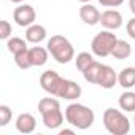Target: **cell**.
Here are the masks:
<instances>
[{
  "label": "cell",
  "mask_w": 135,
  "mask_h": 135,
  "mask_svg": "<svg viewBox=\"0 0 135 135\" xmlns=\"http://www.w3.org/2000/svg\"><path fill=\"white\" fill-rule=\"evenodd\" d=\"M38 111L43 118V124L46 129L56 130L64 122V113L60 110V103L54 97H43L38 102Z\"/></svg>",
  "instance_id": "cell-1"
},
{
  "label": "cell",
  "mask_w": 135,
  "mask_h": 135,
  "mask_svg": "<svg viewBox=\"0 0 135 135\" xmlns=\"http://www.w3.org/2000/svg\"><path fill=\"white\" fill-rule=\"evenodd\" d=\"M65 121L70 126L80 129V130H86L89 129L94 121H95V114L92 111V108L83 105V103H70L65 108Z\"/></svg>",
  "instance_id": "cell-2"
},
{
  "label": "cell",
  "mask_w": 135,
  "mask_h": 135,
  "mask_svg": "<svg viewBox=\"0 0 135 135\" xmlns=\"http://www.w3.org/2000/svg\"><path fill=\"white\" fill-rule=\"evenodd\" d=\"M46 46H48L49 54L59 64H69L75 57L73 45L69 41V38H65L64 35H52L48 40V45Z\"/></svg>",
  "instance_id": "cell-3"
},
{
  "label": "cell",
  "mask_w": 135,
  "mask_h": 135,
  "mask_svg": "<svg viewBox=\"0 0 135 135\" xmlns=\"http://www.w3.org/2000/svg\"><path fill=\"white\" fill-rule=\"evenodd\" d=\"M103 126L105 129L113 135H126L130 130V121L129 118L114 108H107L103 113Z\"/></svg>",
  "instance_id": "cell-4"
},
{
  "label": "cell",
  "mask_w": 135,
  "mask_h": 135,
  "mask_svg": "<svg viewBox=\"0 0 135 135\" xmlns=\"http://www.w3.org/2000/svg\"><path fill=\"white\" fill-rule=\"evenodd\" d=\"M118 38L116 35L111 32V30H102L99 32L92 41H91V49H92V54H95L97 57H107V56H111V51L116 45Z\"/></svg>",
  "instance_id": "cell-5"
},
{
  "label": "cell",
  "mask_w": 135,
  "mask_h": 135,
  "mask_svg": "<svg viewBox=\"0 0 135 135\" xmlns=\"http://www.w3.org/2000/svg\"><path fill=\"white\" fill-rule=\"evenodd\" d=\"M64 81H65V78H62L54 70H46L40 76V86H41V89L45 92L54 95V97H59V94L62 91V86H64Z\"/></svg>",
  "instance_id": "cell-6"
},
{
  "label": "cell",
  "mask_w": 135,
  "mask_h": 135,
  "mask_svg": "<svg viewBox=\"0 0 135 135\" xmlns=\"http://www.w3.org/2000/svg\"><path fill=\"white\" fill-rule=\"evenodd\" d=\"M13 19H15V22H16L19 27H29V26L35 24V19H37L35 8H33L32 5H24V3H21L18 8H15V11H13Z\"/></svg>",
  "instance_id": "cell-7"
},
{
  "label": "cell",
  "mask_w": 135,
  "mask_h": 135,
  "mask_svg": "<svg viewBox=\"0 0 135 135\" xmlns=\"http://www.w3.org/2000/svg\"><path fill=\"white\" fill-rule=\"evenodd\" d=\"M100 24L107 30H116L122 26V15L118 10H107L100 15Z\"/></svg>",
  "instance_id": "cell-8"
},
{
  "label": "cell",
  "mask_w": 135,
  "mask_h": 135,
  "mask_svg": "<svg viewBox=\"0 0 135 135\" xmlns=\"http://www.w3.org/2000/svg\"><path fill=\"white\" fill-rule=\"evenodd\" d=\"M37 129V119L32 113H21L16 118V130L21 133H32Z\"/></svg>",
  "instance_id": "cell-9"
},
{
  "label": "cell",
  "mask_w": 135,
  "mask_h": 135,
  "mask_svg": "<svg viewBox=\"0 0 135 135\" xmlns=\"http://www.w3.org/2000/svg\"><path fill=\"white\" fill-rule=\"evenodd\" d=\"M100 11L94 7V5H91V3H83V7L80 8V18H81V21L84 22V24H88V26H95V24H99L100 22Z\"/></svg>",
  "instance_id": "cell-10"
},
{
  "label": "cell",
  "mask_w": 135,
  "mask_h": 135,
  "mask_svg": "<svg viewBox=\"0 0 135 135\" xmlns=\"http://www.w3.org/2000/svg\"><path fill=\"white\" fill-rule=\"evenodd\" d=\"M81 92H83V89H81V86H80L76 81L65 80L59 97H62V99H65V100H76L78 97H81Z\"/></svg>",
  "instance_id": "cell-11"
},
{
  "label": "cell",
  "mask_w": 135,
  "mask_h": 135,
  "mask_svg": "<svg viewBox=\"0 0 135 135\" xmlns=\"http://www.w3.org/2000/svg\"><path fill=\"white\" fill-rule=\"evenodd\" d=\"M116 83H118V75H116V72L111 69L110 65H103L97 84H99L100 88H103V89H111V88H114Z\"/></svg>",
  "instance_id": "cell-12"
},
{
  "label": "cell",
  "mask_w": 135,
  "mask_h": 135,
  "mask_svg": "<svg viewBox=\"0 0 135 135\" xmlns=\"http://www.w3.org/2000/svg\"><path fill=\"white\" fill-rule=\"evenodd\" d=\"M46 29L43 27V26H40V24H32V26H29L27 27V30H26V40L29 41V43H33V45H38V43H41L45 38H46Z\"/></svg>",
  "instance_id": "cell-13"
},
{
  "label": "cell",
  "mask_w": 135,
  "mask_h": 135,
  "mask_svg": "<svg viewBox=\"0 0 135 135\" xmlns=\"http://www.w3.org/2000/svg\"><path fill=\"white\" fill-rule=\"evenodd\" d=\"M29 54H30V62H32V67H41L48 62V57H49V51L48 48H41V46H33L29 49Z\"/></svg>",
  "instance_id": "cell-14"
},
{
  "label": "cell",
  "mask_w": 135,
  "mask_h": 135,
  "mask_svg": "<svg viewBox=\"0 0 135 135\" xmlns=\"http://www.w3.org/2000/svg\"><path fill=\"white\" fill-rule=\"evenodd\" d=\"M118 83L124 89H132L135 86V67H126L118 75Z\"/></svg>",
  "instance_id": "cell-15"
},
{
  "label": "cell",
  "mask_w": 135,
  "mask_h": 135,
  "mask_svg": "<svg viewBox=\"0 0 135 135\" xmlns=\"http://www.w3.org/2000/svg\"><path fill=\"white\" fill-rule=\"evenodd\" d=\"M119 108L127 111V113H135V92L132 91H124L121 95H119Z\"/></svg>",
  "instance_id": "cell-16"
},
{
  "label": "cell",
  "mask_w": 135,
  "mask_h": 135,
  "mask_svg": "<svg viewBox=\"0 0 135 135\" xmlns=\"http://www.w3.org/2000/svg\"><path fill=\"white\" fill-rule=\"evenodd\" d=\"M102 67H103V64H100V62H97V60H94L88 69L83 72V76H84V80L88 81V83H92V84H97V81H99V76H100V72H102Z\"/></svg>",
  "instance_id": "cell-17"
},
{
  "label": "cell",
  "mask_w": 135,
  "mask_h": 135,
  "mask_svg": "<svg viewBox=\"0 0 135 135\" xmlns=\"http://www.w3.org/2000/svg\"><path fill=\"white\" fill-rule=\"evenodd\" d=\"M130 52H132V46L126 40H118L116 45H114V48H113V51H111V56L114 59L124 60V59H127L130 56Z\"/></svg>",
  "instance_id": "cell-18"
},
{
  "label": "cell",
  "mask_w": 135,
  "mask_h": 135,
  "mask_svg": "<svg viewBox=\"0 0 135 135\" xmlns=\"http://www.w3.org/2000/svg\"><path fill=\"white\" fill-rule=\"evenodd\" d=\"M7 49H8L13 56H16L18 52L27 49L26 40H24V38H19V37H11V38L7 40Z\"/></svg>",
  "instance_id": "cell-19"
},
{
  "label": "cell",
  "mask_w": 135,
  "mask_h": 135,
  "mask_svg": "<svg viewBox=\"0 0 135 135\" xmlns=\"http://www.w3.org/2000/svg\"><path fill=\"white\" fill-rule=\"evenodd\" d=\"M15 64L19 67L21 70H27V69H30V67H32V62H30L29 48L24 49V51H21V52H18V54L15 56Z\"/></svg>",
  "instance_id": "cell-20"
},
{
  "label": "cell",
  "mask_w": 135,
  "mask_h": 135,
  "mask_svg": "<svg viewBox=\"0 0 135 135\" xmlns=\"http://www.w3.org/2000/svg\"><path fill=\"white\" fill-rule=\"evenodd\" d=\"M75 60H76V67H78V70L83 73V72L88 69V67H89L95 59L92 57V54H91V52L83 51V52H80V54L76 56V59H75Z\"/></svg>",
  "instance_id": "cell-21"
},
{
  "label": "cell",
  "mask_w": 135,
  "mask_h": 135,
  "mask_svg": "<svg viewBox=\"0 0 135 135\" xmlns=\"http://www.w3.org/2000/svg\"><path fill=\"white\" fill-rule=\"evenodd\" d=\"M11 118H13L11 108L8 105H0V127L8 126V122L11 121Z\"/></svg>",
  "instance_id": "cell-22"
},
{
  "label": "cell",
  "mask_w": 135,
  "mask_h": 135,
  "mask_svg": "<svg viewBox=\"0 0 135 135\" xmlns=\"http://www.w3.org/2000/svg\"><path fill=\"white\" fill-rule=\"evenodd\" d=\"M11 32H13V27L8 21H0V38L2 40H8L11 38Z\"/></svg>",
  "instance_id": "cell-23"
},
{
  "label": "cell",
  "mask_w": 135,
  "mask_h": 135,
  "mask_svg": "<svg viewBox=\"0 0 135 135\" xmlns=\"http://www.w3.org/2000/svg\"><path fill=\"white\" fill-rule=\"evenodd\" d=\"M99 3L102 7H107V8H116V7H121L124 3V0H99Z\"/></svg>",
  "instance_id": "cell-24"
},
{
  "label": "cell",
  "mask_w": 135,
  "mask_h": 135,
  "mask_svg": "<svg viewBox=\"0 0 135 135\" xmlns=\"http://www.w3.org/2000/svg\"><path fill=\"white\" fill-rule=\"evenodd\" d=\"M127 33L130 38L135 40V18H132L129 22H127Z\"/></svg>",
  "instance_id": "cell-25"
},
{
  "label": "cell",
  "mask_w": 135,
  "mask_h": 135,
  "mask_svg": "<svg viewBox=\"0 0 135 135\" xmlns=\"http://www.w3.org/2000/svg\"><path fill=\"white\" fill-rule=\"evenodd\" d=\"M64 133L72 135V133H75V132H73V129H62V130H59V135H64Z\"/></svg>",
  "instance_id": "cell-26"
},
{
  "label": "cell",
  "mask_w": 135,
  "mask_h": 135,
  "mask_svg": "<svg viewBox=\"0 0 135 135\" xmlns=\"http://www.w3.org/2000/svg\"><path fill=\"white\" fill-rule=\"evenodd\" d=\"M129 8H130V11L135 15V0H129Z\"/></svg>",
  "instance_id": "cell-27"
},
{
  "label": "cell",
  "mask_w": 135,
  "mask_h": 135,
  "mask_svg": "<svg viewBox=\"0 0 135 135\" xmlns=\"http://www.w3.org/2000/svg\"><path fill=\"white\" fill-rule=\"evenodd\" d=\"M10 2H13V3H22L24 0H10Z\"/></svg>",
  "instance_id": "cell-28"
},
{
  "label": "cell",
  "mask_w": 135,
  "mask_h": 135,
  "mask_svg": "<svg viewBox=\"0 0 135 135\" xmlns=\"http://www.w3.org/2000/svg\"><path fill=\"white\" fill-rule=\"evenodd\" d=\"M78 2H81V3H89L91 0H78Z\"/></svg>",
  "instance_id": "cell-29"
},
{
  "label": "cell",
  "mask_w": 135,
  "mask_h": 135,
  "mask_svg": "<svg viewBox=\"0 0 135 135\" xmlns=\"http://www.w3.org/2000/svg\"><path fill=\"white\" fill-rule=\"evenodd\" d=\"M133 126H135V114H133Z\"/></svg>",
  "instance_id": "cell-30"
}]
</instances>
